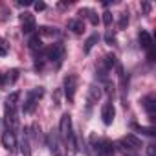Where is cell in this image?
Masks as SVG:
<instances>
[{
    "label": "cell",
    "mask_w": 156,
    "mask_h": 156,
    "mask_svg": "<svg viewBox=\"0 0 156 156\" xmlns=\"http://www.w3.org/2000/svg\"><path fill=\"white\" fill-rule=\"evenodd\" d=\"M59 138L70 147L72 152H77V141H75V132H73V127H72V116L68 112H64L61 116V121H59Z\"/></svg>",
    "instance_id": "1"
},
{
    "label": "cell",
    "mask_w": 156,
    "mask_h": 156,
    "mask_svg": "<svg viewBox=\"0 0 156 156\" xmlns=\"http://www.w3.org/2000/svg\"><path fill=\"white\" fill-rule=\"evenodd\" d=\"M42 96H44V88H42V87L31 88V90L28 92V96H26V101H24V105H22V110H24V114H31V112L35 110V107H37L39 99H41Z\"/></svg>",
    "instance_id": "2"
},
{
    "label": "cell",
    "mask_w": 156,
    "mask_h": 156,
    "mask_svg": "<svg viewBox=\"0 0 156 156\" xmlns=\"http://www.w3.org/2000/svg\"><path fill=\"white\" fill-rule=\"evenodd\" d=\"M62 88H64V98L68 99V103H73V99H75V90H77V75H75V73H68V75L64 77Z\"/></svg>",
    "instance_id": "3"
},
{
    "label": "cell",
    "mask_w": 156,
    "mask_h": 156,
    "mask_svg": "<svg viewBox=\"0 0 156 156\" xmlns=\"http://www.w3.org/2000/svg\"><path fill=\"white\" fill-rule=\"evenodd\" d=\"M46 59L55 62V68H59L62 64V59H64V46L62 44H51L46 50Z\"/></svg>",
    "instance_id": "4"
},
{
    "label": "cell",
    "mask_w": 156,
    "mask_h": 156,
    "mask_svg": "<svg viewBox=\"0 0 156 156\" xmlns=\"http://www.w3.org/2000/svg\"><path fill=\"white\" fill-rule=\"evenodd\" d=\"M92 145L98 152V156H114V143L108 140H98L96 143V136H92Z\"/></svg>",
    "instance_id": "5"
},
{
    "label": "cell",
    "mask_w": 156,
    "mask_h": 156,
    "mask_svg": "<svg viewBox=\"0 0 156 156\" xmlns=\"http://www.w3.org/2000/svg\"><path fill=\"white\" fill-rule=\"evenodd\" d=\"M46 145L50 149V152L53 156H62V145H61V138L55 130H51L48 136H46Z\"/></svg>",
    "instance_id": "6"
},
{
    "label": "cell",
    "mask_w": 156,
    "mask_h": 156,
    "mask_svg": "<svg viewBox=\"0 0 156 156\" xmlns=\"http://www.w3.org/2000/svg\"><path fill=\"white\" fill-rule=\"evenodd\" d=\"M20 22H22V33H26V35H31V33L37 30L35 17H33L31 13H24V15H20Z\"/></svg>",
    "instance_id": "7"
},
{
    "label": "cell",
    "mask_w": 156,
    "mask_h": 156,
    "mask_svg": "<svg viewBox=\"0 0 156 156\" xmlns=\"http://www.w3.org/2000/svg\"><path fill=\"white\" fill-rule=\"evenodd\" d=\"M114 116H116V108H114V103L112 101H107L101 108V119L105 125H112L114 121Z\"/></svg>",
    "instance_id": "8"
},
{
    "label": "cell",
    "mask_w": 156,
    "mask_h": 156,
    "mask_svg": "<svg viewBox=\"0 0 156 156\" xmlns=\"http://www.w3.org/2000/svg\"><path fill=\"white\" fill-rule=\"evenodd\" d=\"M101 88L98 87V85H92L90 88H88V92H87V107L88 108H92L99 99H101Z\"/></svg>",
    "instance_id": "9"
},
{
    "label": "cell",
    "mask_w": 156,
    "mask_h": 156,
    "mask_svg": "<svg viewBox=\"0 0 156 156\" xmlns=\"http://www.w3.org/2000/svg\"><path fill=\"white\" fill-rule=\"evenodd\" d=\"M2 143H4V147H6L9 152H17V140H15V134H13V132L4 130V132H2Z\"/></svg>",
    "instance_id": "10"
},
{
    "label": "cell",
    "mask_w": 156,
    "mask_h": 156,
    "mask_svg": "<svg viewBox=\"0 0 156 156\" xmlns=\"http://www.w3.org/2000/svg\"><path fill=\"white\" fill-rule=\"evenodd\" d=\"M138 41H140V46L143 50H151L152 48V35L147 31V30H141L138 33Z\"/></svg>",
    "instance_id": "11"
},
{
    "label": "cell",
    "mask_w": 156,
    "mask_h": 156,
    "mask_svg": "<svg viewBox=\"0 0 156 156\" xmlns=\"http://www.w3.org/2000/svg\"><path fill=\"white\" fill-rule=\"evenodd\" d=\"M68 30H70L72 33H75V35H81V33L85 31V22H83V19H70V20H68Z\"/></svg>",
    "instance_id": "12"
},
{
    "label": "cell",
    "mask_w": 156,
    "mask_h": 156,
    "mask_svg": "<svg viewBox=\"0 0 156 156\" xmlns=\"http://www.w3.org/2000/svg\"><path fill=\"white\" fill-rule=\"evenodd\" d=\"M141 107L147 110V114L152 118L154 116V110H156V99H154V96H145L143 99H141ZM154 119V118H152Z\"/></svg>",
    "instance_id": "13"
},
{
    "label": "cell",
    "mask_w": 156,
    "mask_h": 156,
    "mask_svg": "<svg viewBox=\"0 0 156 156\" xmlns=\"http://www.w3.org/2000/svg\"><path fill=\"white\" fill-rule=\"evenodd\" d=\"M19 98H20V92H13V94L8 96V99H6V112H17Z\"/></svg>",
    "instance_id": "14"
},
{
    "label": "cell",
    "mask_w": 156,
    "mask_h": 156,
    "mask_svg": "<svg viewBox=\"0 0 156 156\" xmlns=\"http://www.w3.org/2000/svg\"><path fill=\"white\" fill-rule=\"evenodd\" d=\"M20 151L24 156H31V145H30V129H24L22 140H20Z\"/></svg>",
    "instance_id": "15"
},
{
    "label": "cell",
    "mask_w": 156,
    "mask_h": 156,
    "mask_svg": "<svg viewBox=\"0 0 156 156\" xmlns=\"http://www.w3.org/2000/svg\"><path fill=\"white\" fill-rule=\"evenodd\" d=\"M28 46H30V50H31L33 53H39V51L42 50V41H41L39 33H37V35H31V37H30V42H28Z\"/></svg>",
    "instance_id": "16"
},
{
    "label": "cell",
    "mask_w": 156,
    "mask_h": 156,
    "mask_svg": "<svg viewBox=\"0 0 156 156\" xmlns=\"http://www.w3.org/2000/svg\"><path fill=\"white\" fill-rule=\"evenodd\" d=\"M121 140H123L130 149H140V147H143V145H141V140H140L138 136H134V134H127V136L121 138Z\"/></svg>",
    "instance_id": "17"
},
{
    "label": "cell",
    "mask_w": 156,
    "mask_h": 156,
    "mask_svg": "<svg viewBox=\"0 0 156 156\" xmlns=\"http://www.w3.org/2000/svg\"><path fill=\"white\" fill-rule=\"evenodd\" d=\"M79 15H83V17H88V20H90V24H94V26H98V13L94 11V9H88V8H81L79 9Z\"/></svg>",
    "instance_id": "18"
},
{
    "label": "cell",
    "mask_w": 156,
    "mask_h": 156,
    "mask_svg": "<svg viewBox=\"0 0 156 156\" xmlns=\"http://www.w3.org/2000/svg\"><path fill=\"white\" fill-rule=\"evenodd\" d=\"M39 33L44 35V37H61V31L57 28H51V26H41Z\"/></svg>",
    "instance_id": "19"
},
{
    "label": "cell",
    "mask_w": 156,
    "mask_h": 156,
    "mask_svg": "<svg viewBox=\"0 0 156 156\" xmlns=\"http://www.w3.org/2000/svg\"><path fill=\"white\" fill-rule=\"evenodd\" d=\"M98 41H99V35H98V33H92V35L87 39V42H85V53H90V50L98 44Z\"/></svg>",
    "instance_id": "20"
},
{
    "label": "cell",
    "mask_w": 156,
    "mask_h": 156,
    "mask_svg": "<svg viewBox=\"0 0 156 156\" xmlns=\"http://www.w3.org/2000/svg\"><path fill=\"white\" fill-rule=\"evenodd\" d=\"M130 129H132V130H136V132H141V134H145V136H154V129H152V127H141V125L132 123V125H130Z\"/></svg>",
    "instance_id": "21"
},
{
    "label": "cell",
    "mask_w": 156,
    "mask_h": 156,
    "mask_svg": "<svg viewBox=\"0 0 156 156\" xmlns=\"http://www.w3.org/2000/svg\"><path fill=\"white\" fill-rule=\"evenodd\" d=\"M17 79H19V70H17V68L9 70V72L6 73V83H8V85H13Z\"/></svg>",
    "instance_id": "22"
},
{
    "label": "cell",
    "mask_w": 156,
    "mask_h": 156,
    "mask_svg": "<svg viewBox=\"0 0 156 156\" xmlns=\"http://www.w3.org/2000/svg\"><path fill=\"white\" fill-rule=\"evenodd\" d=\"M127 24H129V13H121L119 15V20H118V28L119 30H125Z\"/></svg>",
    "instance_id": "23"
},
{
    "label": "cell",
    "mask_w": 156,
    "mask_h": 156,
    "mask_svg": "<svg viewBox=\"0 0 156 156\" xmlns=\"http://www.w3.org/2000/svg\"><path fill=\"white\" fill-rule=\"evenodd\" d=\"M8 51H9V44H8V41H6V39H0V57H6Z\"/></svg>",
    "instance_id": "24"
},
{
    "label": "cell",
    "mask_w": 156,
    "mask_h": 156,
    "mask_svg": "<svg viewBox=\"0 0 156 156\" xmlns=\"http://www.w3.org/2000/svg\"><path fill=\"white\" fill-rule=\"evenodd\" d=\"M112 20H114V19H112V13H110V11H105V13H103V24H105L107 28H110V26H112Z\"/></svg>",
    "instance_id": "25"
},
{
    "label": "cell",
    "mask_w": 156,
    "mask_h": 156,
    "mask_svg": "<svg viewBox=\"0 0 156 156\" xmlns=\"http://www.w3.org/2000/svg\"><path fill=\"white\" fill-rule=\"evenodd\" d=\"M105 41H107V44H110V46H112V44H116V35H114V31H110V30H108V31L105 33Z\"/></svg>",
    "instance_id": "26"
},
{
    "label": "cell",
    "mask_w": 156,
    "mask_h": 156,
    "mask_svg": "<svg viewBox=\"0 0 156 156\" xmlns=\"http://www.w3.org/2000/svg\"><path fill=\"white\" fill-rule=\"evenodd\" d=\"M33 8H35L37 11H44V9H46V4H44V2H35Z\"/></svg>",
    "instance_id": "27"
},
{
    "label": "cell",
    "mask_w": 156,
    "mask_h": 156,
    "mask_svg": "<svg viewBox=\"0 0 156 156\" xmlns=\"http://www.w3.org/2000/svg\"><path fill=\"white\" fill-rule=\"evenodd\" d=\"M147 154H149V156H156V151H154V145H149V147H147Z\"/></svg>",
    "instance_id": "28"
},
{
    "label": "cell",
    "mask_w": 156,
    "mask_h": 156,
    "mask_svg": "<svg viewBox=\"0 0 156 156\" xmlns=\"http://www.w3.org/2000/svg\"><path fill=\"white\" fill-rule=\"evenodd\" d=\"M8 83H6V73H2L0 72V87H6Z\"/></svg>",
    "instance_id": "29"
},
{
    "label": "cell",
    "mask_w": 156,
    "mask_h": 156,
    "mask_svg": "<svg viewBox=\"0 0 156 156\" xmlns=\"http://www.w3.org/2000/svg\"><path fill=\"white\" fill-rule=\"evenodd\" d=\"M143 9H145V11H149V9H151V4H147V2H143Z\"/></svg>",
    "instance_id": "30"
}]
</instances>
